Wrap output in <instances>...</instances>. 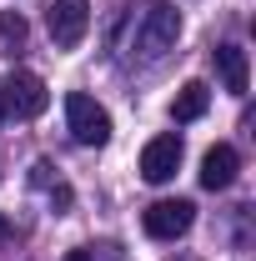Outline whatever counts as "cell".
<instances>
[{"label":"cell","mask_w":256,"mask_h":261,"mask_svg":"<svg viewBox=\"0 0 256 261\" xmlns=\"http://www.w3.org/2000/svg\"><path fill=\"white\" fill-rule=\"evenodd\" d=\"M181 35V10L171 0H146L136 10V25H131V56L141 61H161Z\"/></svg>","instance_id":"1"},{"label":"cell","mask_w":256,"mask_h":261,"mask_svg":"<svg viewBox=\"0 0 256 261\" xmlns=\"http://www.w3.org/2000/svg\"><path fill=\"white\" fill-rule=\"evenodd\" d=\"M45 106H50V91H45V81H40L35 70H10V75L0 81V111H5V116L35 121Z\"/></svg>","instance_id":"2"},{"label":"cell","mask_w":256,"mask_h":261,"mask_svg":"<svg viewBox=\"0 0 256 261\" xmlns=\"http://www.w3.org/2000/svg\"><path fill=\"white\" fill-rule=\"evenodd\" d=\"M65 126H70V136H75L81 146H106V141H111V116H106V106H96L86 91H70V96H65Z\"/></svg>","instance_id":"3"},{"label":"cell","mask_w":256,"mask_h":261,"mask_svg":"<svg viewBox=\"0 0 256 261\" xmlns=\"http://www.w3.org/2000/svg\"><path fill=\"white\" fill-rule=\"evenodd\" d=\"M45 31H50V40H56L61 50L81 45L86 31H91V0H56V5L45 10Z\"/></svg>","instance_id":"4"},{"label":"cell","mask_w":256,"mask_h":261,"mask_svg":"<svg viewBox=\"0 0 256 261\" xmlns=\"http://www.w3.org/2000/svg\"><path fill=\"white\" fill-rule=\"evenodd\" d=\"M146 236H156V241H176V236H186L191 231V221H196V206L191 201H156V206H146Z\"/></svg>","instance_id":"5"},{"label":"cell","mask_w":256,"mask_h":261,"mask_svg":"<svg viewBox=\"0 0 256 261\" xmlns=\"http://www.w3.org/2000/svg\"><path fill=\"white\" fill-rule=\"evenodd\" d=\"M181 171V136H156V141H146V151H141V176L161 186V181H171Z\"/></svg>","instance_id":"6"},{"label":"cell","mask_w":256,"mask_h":261,"mask_svg":"<svg viewBox=\"0 0 256 261\" xmlns=\"http://www.w3.org/2000/svg\"><path fill=\"white\" fill-rule=\"evenodd\" d=\"M236 171H241V156H236L231 146H211V151L201 156V186H206V191H226V186L236 181Z\"/></svg>","instance_id":"7"},{"label":"cell","mask_w":256,"mask_h":261,"mask_svg":"<svg viewBox=\"0 0 256 261\" xmlns=\"http://www.w3.org/2000/svg\"><path fill=\"white\" fill-rule=\"evenodd\" d=\"M216 70H221V86L231 96H246L251 65H246V50H241V45H221V50H216Z\"/></svg>","instance_id":"8"},{"label":"cell","mask_w":256,"mask_h":261,"mask_svg":"<svg viewBox=\"0 0 256 261\" xmlns=\"http://www.w3.org/2000/svg\"><path fill=\"white\" fill-rule=\"evenodd\" d=\"M206 106H211V91H206V81H186L176 100H171V116L176 121H201L206 116Z\"/></svg>","instance_id":"9"},{"label":"cell","mask_w":256,"mask_h":261,"mask_svg":"<svg viewBox=\"0 0 256 261\" xmlns=\"http://www.w3.org/2000/svg\"><path fill=\"white\" fill-rule=\"evenodd\" d=\"M0 35H5V40H15V45H20V40H25V20H20V15H15V10H0Z\"/></svg>","instance_id":"10"},{"label":"cell","mask_w":256,"mask_h":261,"mask_svg":"<svg viewBox=\"0 0 256 261\" xmlns=\"http://www.w3.org/2000/svg\"><path fill=\"white\" fill-rule=\"evenodd\" d=\"M35 186H50V161H35V176H31Z\"/></svg>","instance_id":"11"},{"label":"cell","mask_w":256,"mask_h":261,"mask_svg":"<svg viewBox=\"0 0 256 261\" xmlns=\"http://www.w3.org/2000/svg\"><path fill=\"white\" fill-rule=\"evenodd\" d=\"M65 261H91V256H86V251H70V256H65Z\"/></svg>","instance_id":"12"},{"label":"cell","mask_w":256,"mask_h":261,"mask_svg":"<svg viewBox=\"0 0 256 261\" xmlns=\"http://www.w3.org/2000/svg\"><path fill=\"white\" fill-rule=\"evenodd\" d=\"M0 121H5V111H0Z\"/></svg>","instance_id":"13"}]
</instances>
